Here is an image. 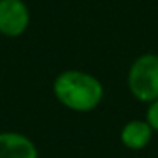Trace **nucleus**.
I'll use <instances>...</instances> for the list:
<instances>
[{
	"label": "nucleus",
	"mask_w": 158,
	"mask_h": 158,
	"mask_svg": "<svg viewBox=\"0 0 158 158\" xmlns=\"http://www.w3.org/2000/svg\"><path fill=\"white\" fill-rule=\"evenodd\" d=\"M56 100L75 112H90L104 99V85L95 75L83 70H65L53 82Z\"/></svg>",
	"instance_id": "nucleus-1"
},
{
	"label": "nucleus",
	"mask_w": 158,
	"mask_h": 158,
	"mask_svg": "<svg viewBox=\"0 0 158 158\" xmlns=\"http://www.w3.org/2000/svg\"><path fill=\"white\" fill-rule=\"evenodd\" d=\"M0 158H38V148L26 134L4 131L0 133Z\"/></svg>",
	"instance_id": "nucleus-4"
},
{
	"label": "nucleus",
	"mask_w": 158,
	"mask_h": 158,
	"mask_svg": "<svg viewBox=\"0 0 158 158\" xmlns=\"http://www.w3.org/2000/svg\"><path fill=\"white\" fill-rule=\"evenodd\" d=\"M31 12L24 0H0V34L19 38L29 27Z\"/></svg>",
	"instance_id": "nucleus-3"
},
{
	"label": "nucleus",
	"mask_w": 158,
	"mask_h": 158,
	"mask_svg": "<svg viewBox=\"0 0 158 158\" xmlns=\"http://www.w3.org/2000/svg\"><path fill=\"white\" fill-rule=\"evenodd\" d=\"M146 121H148V124L151 126V129H153L155 133H158V99L155 100V102L148 104Z\"/></svg>",
	"instance_id": "nucleus-6"
},
{
	"label": "nucleus",
	"mask_w": 158,
	"mask_h": 158,
	"mask_svg": "<svg viewBox=\"0 0 158 158\" xmlns=\"http://www.w3.org/2000/svg\"><path fill=\"white\" fill-rule=\"evenodd\" d=\"M155 131L148 124L146 119H131L121 127V143L124 148L133 151H139L146 148L153 139Z\"/></svg>",
	"instance_id": "nucleus-5"
},
{
	"label": "nucleus",
	"mask_w": 158,
	"mask_h": 158,
	"mask_svg": "<svg viewBox=\"0 0 158 158\" xmlns=\"http://www.w3.org/2000/svg\"><path fill=\"white\" fill-rule=\"evenodd\" d=\"M127 89L131 95L143 104H151L158 99V55H139L127 70Z\"/></svg>",
	"instance_id": "nucleus-2"
}]
</instances>
